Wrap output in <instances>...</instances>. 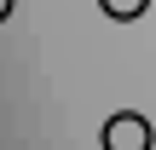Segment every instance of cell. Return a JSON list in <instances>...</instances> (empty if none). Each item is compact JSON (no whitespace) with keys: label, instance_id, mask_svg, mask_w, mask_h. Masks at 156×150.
Masks as SVG:
<instances>
[{"label":"cell","instance_id":"obj_1","mask_svg":"<svg viewBox=\"0 0 156 150\" xmlns=\"http://www.w3.org/2000/svg\"><path fill=\"white\" fill-rule=\"evenodd\" d=\"M104 150H151V121L139 110H116L104 121Z\"/></svg>","mask_w":156,"mask_h":150},{"label":"cell","instance_id":"obj_2","mask_svg":"<svg viewBox=\"0 0 156 150\" xmlns=\"http://www.w3.org/2000/svg\"><path fill=\"white\" fill-rule=\"evenodd\" d=\"M98 6H104V17H116V23H133V17H145L151 0H98Z\"/></svg>","mask_w":156,"mask_h":150},{"label":"cell","instance_id":"obj_3","mask_svg":"<svg viewBox=\"0 0 156 150\" xmlns=\"http://www.w3.org/2000/svg\"><path fill=\"white\" fill-rule=\"evenodd\" d=\"M6 17H12V0H0V23H6Z\"/></svg>","mask_w":156,"mask_h":150}]
</instances>
